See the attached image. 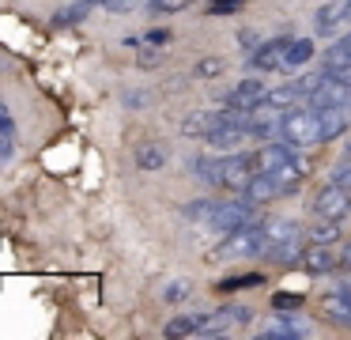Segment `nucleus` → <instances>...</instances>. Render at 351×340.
Wrapping results in <instances>:
<instances>
[{
	"instance_id": "1",
	"label": "nucleus",
	"mask_w": 351,
	"mask_h": 340,
	"mask_svg": "<svg viewBox=\"0 0 351 340\" xmlns=\"http://www.w3.org/2000/svg\"><path fill=\"white\" fill-rule=\"evenodd\" d=\"M280 140L291 144V148H313V144H321V133H317V110H310V106H291L287 113H283V125H280Z\"/></svg>"
},
{
	"instance_id": "2",
	"label": "nucleus",
	"mask_w": 351,
	"mask_h": 340,
	"mask_svg": "<svg viewBox=\"0 0 351 340\" xmlns=\"http://www.w3.org/2000/svg\"><path fill=\"white\" fill-rule=\"evenodd\" d=\"M265 253H268L265 227L253 223V227H242V231L223 234L219 249H215L212 257H219V261H234V257H265Z\"/></svg>"
},
{
	"instance_id": "3",
	"label": "nucleus",
	"mask_w": 351,
	"mask_h": 340,
	"mask_svg": "<svg viewBox=\"0 0 351 340\" xmlns=\"http://www.w3.org/2000/svg\"><path fill=\"white\" fill-rule=\"evenodd\" d=\"M253 208H257V204H250V201H219L204 227H208V231H219V234L253 227V223H257V212H253Z\"/></svg>"
},
{
	"instance_id": "4",
	"label": "nucleus",
	"mask_w": 351,
	"mask_h": 340,
	"mask_svg": "<svg viewBox=\"0 0 351 340\" xmlns=\"http://www.w3.org/2000/svg\"><path fill=\"white\" fill-rule=\"evenodd\" d=\"M313 216L317 219H336V223H343V219L351 216V189H343L340 181H332V185L317 189V196H313Z\"/></svg>"
},
{
	"instance_id": "5",
	"label": "nucleus",
	"mask_w": 351,
	"mask_h": 340,
	"mask_svg": "<svg viewBox=\"0 0 351 340\" xmlns=\"http://www.w3.org/2000/svg\"><path fill=\"white\" fill-rule=\"evenodd\" d=\"M295 151H298V148H291V144H283V140H268L265 148L250 151L253 170H257V174H276L280 166H287L291 159H295Z\"/></svg>"
},
{
	"instance_id": "6",
	"label": "nucleus",
	"mask_w": 351,
	"mask_h": 340,
	"mask_svg": "<svg viewBox=\"0 0 351 340\" xmlns=\"http://www.w3.org/2000/svg\"><path fill=\"white\" fill-rule=\"evenodd\" d=\"M287 42L291 38H276V42H261L250 53V68L257 72H276V68H287Z\"/></svg>"
},
{
	"instance_id": "7",
	"label": "nucleus",
	"mask_w": 351,
	"mask_h": 340,
	"mask_svg": "<svg viewBox=\"0 0 351 340\" xmlns=\"http://www.w3.org/2000/svg\"><path fill=\"white\" fill-rule=\"evenodd\" d=\"M204 140H208L212 151H227V155H234L245 140H257V133H253V128H242V125H215Z\"/></svg>"
},
{
	"instance_id": "8",
	"label": "nucleus",
	"mask_w": 351,
	"mask_h": 340,
	"mask_svg": "<svg viewBox=\"0 0 351 340\" xmlns=\"http://www.w3.org/2000/svg\"><path fill=\"white\" fill-rule=\"evenodd\" d=\"M253 174H257V170H253V159L245 155V151H242V155L234 151V155L223 159V185H227V189H238V193H242V189L253 181Z\"/></svg>"
},
{
	"instance_id": "9",
	"label": "nucleus",
	"mask_w": 351,
	"mask_h": 340,
	"mask_svg": "<svg viewBox=\"0 0 351 340\" xmlns=\"http://www.w3.org/2000/svg\"><path fill=\"white\" fill-rule=\"evenodd\" d=\"M268 87L265 80H242L238 87H230L227 95H223V106H238V110H253L257 102H265Z\"/></svg>"
},
{
	"instance_id": "10",
	"label": "nucleus",
	"mask_w": 351,
	"mask_h": 340,
	"mask_svg": "<svg viewBox=\"0 0 351 340\" xmlns=\"http://www.w3.org/2000/svg\"><path fill=\"white\" fill-rule=\"evenodd\" d=\"M348 106H325V110H317V133H321V144L336 140V136L348 133Z\"/></svg>"
},
{
	"instance_id": "11",
	"label": "nucleus",
	"mask_w": 351,
	"mask_h": 340,
	"mask_svg": "<svg viewBox=\"0 0 351 340\" xmlns=\"http://www.w3.org/2000/svg\"><path fill=\"white\" fill-rule=\"evenodd\" d=\"M265 340H295V337H310V325H302V317L298 314H287V310H280V317H276V325H268L265 332H261Z\"/></svg>"
},
{
	"instance_id": "12",
	"label": "nucleus",
	"mask_w": 351,
	"mask_h": 340,
	"mask_svg": "<svg viewBox=\"0 0 351 340\" xmlns=\"http://www.w3.org/2000/svg\"><path fill=\"white\" fill-rule=\"evenodd\" d=\"M261 227H265V238H268V249L272 246H283V242H295L298 238V223L287 216H268L261 219ZM268 257V253H265Z\"/></svg>"
},
{
	"instance_id": "13",
	"label": "nucleus",
	"mask_w": 351,
	"mask_h": 340,
	"mask_svg": "<svg viewBox=\"0 0 351 340\" xmlns=\"http://www.w3.org/2000/svg\"><path fill=\"white\" fill-rule=\"evenodd\" d=\"M280 193L283 189H280V181H276L272 174H253V181L242 189V196L250 204H268V201H276Z\"/></svg>"
},
{
	"instance_id": "14",
	"label": "nucleus",
	"mask_w": 351,
	"mask_h": 340,
	"mask_svg": "<svg viewBox=\"0 0 351 340\" xmlns=\"http://www.w3.org/2000/svg\"><path fill=\"white\" fill-rule=\"evenodd\" d=\"M302 264L310 272H332L336 264H343V261H340V253L328 249V242H313L310 249H302Z\"/></svg>"
},
{
	"instance_id": "15",
	"label": "nucleus",
	"mask_w": 351,
	"mask_h": 340,
	"mask_svg": "<svg viewBox=\"0 0 351 340\" xmlns=\"http://www.w3.org/2000/svg\"><path fill=\"white\" fill-rule=\"evenodd\" d=\"M170 163V148L162 140H147L136 148V166L140 170H162Z\"/></svg>"
},
{
	"instance_id": "16",
	"label": "nucleus",
	"mask_w": 351,
	"mask_h": 340,
	"mask_svg": "<svg viewBox=\"0 0 351 340\" xmlns=\"http://www.w3.org/2000/svg\"><path fill=\"white\" fill-rule=\"evenodd\" d=\"M351 0H328V4H321L317 12H313V19H317V34H332L336 27H340V19L348 15Z\"/></svg>"
},
{
	"instance_id": "17",
	"label": "nucleus",
	"mask_w": 351,
	"mask_h": 340,
	"mask_svg": "<svg viewBox=\"0 0 351 340\" xmlns=\"http://www.w3.org/2000/svg\"><path fill=\"white\" fill-rule=\"evenodd\" d=\"M321 314L336 325H351V295H343V291L325 295V299H321Z\"/></svg>"
},
{
	"instance_id": "18",
	"label": "nucleus",
	"mask_w": 351,
	"mask_h": 340,
	"mask_svg": "<svg viewBox=\"0 0 351 340\" xmlns=\"http://www.w3.org/2000/svg\"><path fill=\"white\" fill-rule=\"evenodd\" d=\"M219 125V110H200V113H193V117H185L182 121V133L185 136H197V140H204L212 128Z\"/></svg>"
},
{
	"instance_id": "19",
	"label": "nucleus",
	"mask_w": 351,
	"mask_h": 340,
	"mask_svg": "<svg viewBox=\"0 0 351 340\" xmlns=\"http://www.w3.org/2000/svg\"><path fill=\"white\" fill-rule=\"evenodd\" d=\"M189 170L197 174L200 181H208V185H223V163L219 159L197 155V159H189Z\"/></svg>"
},
{
	"instance_id": "20",
	"label": "nucleus",
	"mask_w": 351,
	"mask_h": 340,
	"mask_svg": "<svg viewBox=\"0 0 351 340\" xmlns=\"http://www.w3.org/2000/svg\"><path fill=\"white\" fill-rule=\"evenodd\" d=\"M204 321H208V314H182L167 325V337H197L204 329Z\"/></svg>"
},
{
	"instance_id": "21",
	"label": "nucleus",
	"mask_w": 351,
	"mask_h": 340,
	"mask_svg": "<svg viewBox=\"0 0 351 340\" xmlns=\"http://www.w3.org/2000/svg\"><path fill=\"white\" fill-rule=\"evenodd\" d=\"M230 325H234V317L227 314V306H223L219 314H208L204 329H200L197 337H223V332H230Z\"/></svg>"
},
{
	"instance_id": "22",
	"label": "nucleus",
	"mask_w": 351,
	"mask_h": 340,
	"mask_svg": "<svg viewBox=\"0 0 351 340\" xmlns=\"http://www.w3.org/2000/svg\"><path fill=\"white\" fill-rule=\"evenodd\" d=\"M313 57V38H291L287 42V65H306Z\"/></svg>"
},
{
	"instance_id": "23",
	"label": "nucleus",
	"mask_w": 351,
	"mask_h": 340,
	"mask_svg": "<svg viewBox=\"0 0 351 340\" xmlns=\"http://www.w3.org/2000/svg\"><path fill=\"white\" fill-rule=\"evenodd\" d=\"M162 302H185L193 295V284L185 276H178V280H170V284H162Z\"/></svg>"
},
{
	"instance_id": "24",
	"label": "nucleus",
	"mask_w": 351,
	"mask_h": 340,
	"mask_svg": "<svg viewBox=\"0 0 351 340\" xmlns=\"http://www.w3.org/2000/svg\"><path fill=\"white\" fill-rule=\"evenodd\" d=\"M12 151H16V121L0 117V163L12 159Z\"/></svg>"
},
{
	"instance_id": "25",
	"label": "nucleus",
	"mask_w": 351,
	"mask_h": 340,
	"mask_svg": "<svg viewBox=\"0 0 351 340\" xmlns=\"http://www.w3.org/2000/svg\"><path fill=\"white\" fill-rule=\"evenodd\" d=\"M310 238L313 242H336L340 238V223H336V219H321V223H313Z\"/></svg>"
},
{
	"instance_id": "26",
	"label": "nucleus",
	"mask_w": 351,
	"mask_h": 340,
	"mask_svg": "<svg viewBox=\"0 0 351 340\" xmlns=\"http://www.w3.org/2000/svg\"><path fill=\"white\" fill-rule=\"evenodd\" d=\"M261 284H265L261 272H245V276H227L219 284V291H234V287H261Z\"/></svg>"
},
{
	"instance_id": "27",
	"label": "nucleus",
	"mask_w": 351,
	"mask_h": 340,
	"mask_svg": "<svg viewBox=\"0 0 351 340\" xmlns=\"http://www.w3.org/2000/svg\"><path fill=\"white\" fill-rule=\"evenodd\" d=\"M215 204L219 201H193V204H185V216L197 219V223H208V216L215 212Z\"/></svg>"
},
{
	"instance_id": "28",
	"label": "nucleus",
	"mask_w": 351,
	"mask_h": 340,
	"mask_svg": "<svg viewBox=\"0 0 351 340\" xmlns=\"http://www.w3.org/2000/svg\"><path fill=\"white\" fill-rule=\"evenodd\" d=\"M91 0H76V4H72V8H64V12L61 15H57V23H80V19H84V15L87 12H91Z\"/></svg>"
},
{
	"instance_id": "29",
	"label": "nucleus",
	"mask_w": 351,
	"mask_h": 340,
	"mask_svg": "<svg viewBox=\"0 0 351 340\" xmlns=\"http://www.w3.org/2000/svg\"><path fill=\"white\" fill-rule=\"evenodd\" d=\"M332 181H340L343 189H351V155L336 163V170H332Z\"/></svg>"
},
{
	"instance_id": "30",
	"label": "nucleus",
	"mask_w": 351,
	"mask_h": 340,
	"mask_svg": "<svg viewBox=\"0 0 351 340\" xmlns=\"http://www.w3.org/2000/svg\"><path fill=\"white\" fill-rule=\"evenodd\" d=\"M242 4H245V0H212L208 12H212V15H230V12H238Z\"/></svg>"
},
{
	"instance_id": "31",
	"label": "nucleus",
	"mask_w": 351,
	"mask_h": 340,
	"mask_svg": "<svg viewBox=\"0 0 351 340\" xmlns=\"http://www.w3.org/2000/svg\"><path fill=\"white\" fill-rule=\"evenodd\" d=\"M223 68H227V65H223L219 57H208V60H200V65H197V76H223Z\"/></svg>"
},
{
	"instance_id": "32",
	"label": "nucleus",
	"mask_w": 351,
	"mask_h": 340,
	"mask_svg": "<svg viewBox=\"0 0 351 340\" xmlns=\"http://www.w3.org/2000/svg\"><path fill=\"white\" fill-rule=\"evenodd\" d=\"M272 306L276 310H298L302 299H298V295H272Z\"/></svg>"
},
{
	"instance_id": "33",
	"label": "nucleus",
	"mask_w": 351,
	"mask_h": 340,
	"mask_svg": "<svg viewBox=\"0 0 351 340\" xmlns=\"http://www.w3.org/2000/svg\"><path fill=\"white\" fill-rule=\"evenodd\" d=\"M167 42H170L167 30H147V34L140 38V45H167Z\"/></svg>"
},
{
	"instance_id": "34",
	"label": "nucleus",
	"mask_w": 351,
	"mask_h": 340,
	"mask_svg": "<svg viewBox=\"0 0 351 340\" xmlns=\"http://www.w3.org/2000/svg\"><path fill=\"white\" fill-rule=\"evenodd\" d=\"M162 60V49H147V53H140V65H159Z\"/></svg>"
},
{
	"instance_id": "35",
	"label": "nucleus",
	"mask_w": 351,
	"mask_h": 340,
	"mask_svg": "<svg viewBox=\"0 0 351 340\" xmlns=\"http://www.w3.org/2000/svg\"><path fill=\"white\" fill-rule=\"evenodd\" d=\"M238 38H242V45H261V34H257V30H242Z\"/></svg>"
},
{
	"instance_id": "36",
	"label": "nucleus",
	"mask_w": 351,
	"mask_h": 340,
	"mask_svg": "<svg viewBox=\"0 0 351 340\" xmlns=\"http://www.w3.org/2000/svg\"><path fill=\"white\" fill-rule=\"evenodd\" d=\"M340 261H343V269H351V238L343 242V249H340Z\"/></svg>"
},
{
	"instance_id": "37",
	"label": "nucleus",
	"mask_w": 351,
	"mask_h": 340,
	"mask_svg": "<svg viewBox=\"0 0 351 340\" xmlns=\"http://www.w3.org/2000/svg\"><path fill=\"white\" fill-rule=\"evenodd\" d=\"M336 291H351V276H343V280H340V287H336Z\"/></svg>"
},
{
	"instance_id": "38",
	"label": "nucleus",
	"mask_w": 351,
	"mask_h": 340,
	"mask_svg": "<svg viewBox=\"0 0 351 340\" xmlns=\"http://www.w3.org/2000/svg\"><path fill=\"white\" fill-rule=\"evenodd\" d=\"M0 117H8V106H4V98H0Z\"/></svg>"
},
{
	"instance_id": "39",
	"label": "nucleus",
	"mask_w": 351,
	"mask_h": 340,
	"mask_svg": "<svg viewBox=\"0 0 351 340\" xmlns=\"http://www.w3.org/2000/svg\"><path fill=\"white\" fill-rule=\"evenodd\" d=\"M91 4H95V8H99V4H106V8H110V4H114V0H91Z\"/></svg>"
},
{
	"instance_id": "40",
	"label": "nucleus",
	"mask_w": 351,
	"mask_h": 340,
	"mask_svg": "<svg viewBox=\"0 0 351 340\" xmlns=\"http://www.w3.org/2000/svg\"><path fill=\"white\" fill-rule=\"evenodd\" d=\"M348 155H351V144H348Z\"/></svg>"
},
{
	"instance_id": "41",
	"label": "nucleus",
	"mask_w": 351,
	"mask_h": 340,
	"mask_svg": "<svg viewBox=\"0 0 351 340\" xmlns=\"http://www.w3.org/2000/svg\"><path fill=\"white\" fill-rule=\"evenodd\" d=\"M343 295H351V291H343Z\"/></svg>"
}]
</instances>
